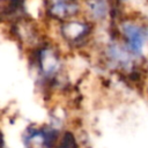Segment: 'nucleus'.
<instances>
[{"instance_id": "1", "label": "nucleus", "mask_w": 148, "mask_h": 148, "mask_svg": "<svg viewBox=\"0 0 148 148\" xmlns=\"http://www.w3.org/2000/svg\"><path fill=\"white\" fill-rule=\"evenodd\" d=\"M124 32H125V36L127 38L131 50L134 51L135 53H140L143 47L145 39H146L145 31L141 28L128 23L124 25Z\"/></svg>"}, {"instance_id": "2", "label": "nucleus", "mask_w": 148, "mask_h": 148, "mask_svg": "<svg viewBox=\"0 0 148 148\" xmlns=\"http://www.w3.org/2000/svg\"><path fill=\"white\" fill-rule=\"evenodd\" d=\"M89 7L91 10V14L98 18L104 17L108 12V7L104 0H92L89 2Z\"/></svg>"}, {"instance_id": "3", "label": "nucleus", "mask_w": 148, "mask_h": 148, "mask_svg": "<svg viewBox=\"0 0 148 148\" xmlns=\"http://www.w3.org/2000/svg\"><path fill=\"white\" fill-rule=\"evenodd\" d=\"M59 148H75V139L72 133H66Z\"/></svg>"}]
</instances>
